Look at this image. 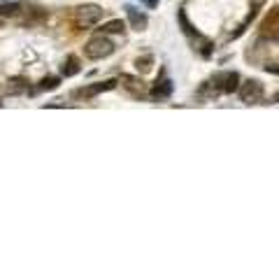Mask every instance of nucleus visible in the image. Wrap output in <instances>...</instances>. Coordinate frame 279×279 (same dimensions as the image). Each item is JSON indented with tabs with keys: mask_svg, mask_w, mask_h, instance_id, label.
<instances>
[{
	"mask_svg": "<svg viewBox=\"0 0 279 279\" xmlns=\"http://www.w3.org/2000/svg\"><path fill=\"white\" fill-rule=\"evenodd\" d=\"M77 19L82 24H98L103 19V10L98 5H82L77 7Z\"/></svg>",
	"mask_w": 279,
	"mask_h": 279,
	"instance_id": "7",
	"label": "nucleus"
},
{
	"mask_svg": "<svg viewBox=\"0 0 279 279\" xmlns=\"http://www.w3.org/2000/svg\"><path fill=\"white\" fill-rule=\"evenodd\" d=\"M277 24H279V7L274 5V7H270V12H267V14H265V19H263L261 31H263V33H267L270 28H274Z\"/></svg>",
	"mask_w": 279,
	"mask_h": 279,
	"instance_id": "13",
	"label": "nucleus"
},
{
	"mask_svg": "<svg viewBox=\"0 0 279 279\" xmlns=\"http://www.w3.org/2000/svg\"><path fill=\"white\" fill-rule=\"evenodd\" d=\"M21 12H24V7L19 5V3H3L0 5V19H17L21 17Z\"/></svg>",
	"mask_w": 279,
	"mask_h": 279,
	"instance_id": "11",
	"label": "nucleus"
},
{
	"mask_svg": "<svg viewBox=\"0 0 279 279\" xmlns=\"http://www.w3.org/2000/svg\"><path fill=\"white\" fill-rule=\"evenodd\" d=\"M100 31L109 33V35H116V33H123V31H126V24H123L121 19H112V21H107V24L100 26Z\"/></svg>",
	"mask_w": 279,
	"mask_h": 279,
	"instance_id": "16",
	"label": "nucleus"
},
{
	"mask_svg": "<svg viewBox=\"0 0 279 279\" xmlns=\"http://www.w3.org/2000/svg\"><path fill=\"white\" fill-rule=\"evenodd\" d=\"M119 82H121V86L133 98H142L147 93V86H145V82H142L140 77H133V75H121V79H119Z\"/></svg>",
	"mask_w": 279,
	"mask_h": 279,
	"instance_id": "5",
	"label": "nucleus"
},
{
	"mask_svg": "<svg viewBox=\"0 0 279 279\" xmlns=\"http://www.w3.org/2000/svg\"><path fill=\"white\" fill-rule=\"evenodd\" d=\"M198 40H200V56L202 58H210L212 56V49H214V42L212 40H207V37H202V35H198Z\"/></svg>",
	"mask_w": 279,
	"mask_h": 279,
	"instance_id": "18",
	"label": "nucleus"
},
{
	"mask_svg": "<svg viewBox=\"0 0 279 279\" xmlns=\"http://www.w3.org/2000/svg\"><path fill=\"white\" fill-rule=\"evenodd\" d=\"M265 73L279 75V63H267V65H265Z\"/></svg>",
	"mask_w": 279,
	"mask_h": 279,
	"instance_id": "19",
	"label": "nucleus"
},
{
	"mask_svg": "<svg viewBox=\"0 0 279 279\" xmlns=\"http://www.w3.org/2000/svg\"><path fill=\"white\" fill-rule=\"evenodd\" d=\"M24 12H26V17L21 19V24L24 26H31V24H37V21L49 19V12L42 10V7H28V10H24Z\"/></svg>",
	"mask_w": 279,
	"mask_h": 279,
	"instance_id": "8",
	"label": "nucleus"
},
{
	"mask_svg": "<svg viewBox=\"0 0 279 279\" xmlns=\"http://www.w3.org/2000/svg\"><path fill=\"white\" fill-rule=\"evenodd\" d=\"M177 19H179V24H182V31L186 33V35H191V37H198V35H200V33L193 28V24L188 21L186 10H179V12H177Z\"/></svg>",
	"mask_w": 279,
	"mask_h": 279,
	"instance_id": "15",
	"label": "nucleus"
},
{
	"mask_svg": "<svg viewBox=\"0 0 279 279\" xmlns=\"http://www.w3.org/2000/svg\"><path fill=\"white\" fill-rule=\"evenodd\" d=\"M7 93L10 96H21V93H28V82L24 77H12L7 82Z\"/></svg>",
	"mask_w": 279,
	"mask_h": 279,
	"instance_id": "10",
	"label": "nucleus"
},
{
	"mask_svg": "<svg viewBox=\"0 0 279 279\" xmlns=\"http://www.w3.org/2000/svg\"><path fill=\"white\" fill-rule=\"evenodd\" d=\"M58 84H61V79L58 77H44L37 89H40V91H54V89H58Z\"/></svg>",
	"mask_w": 279,
	"mask_h": 279,
	"instance_id": "17",
	"label": "nucleus"
},
{
	"mask_svg": "<svg viewBox=\"0 0 279 279\" xmlns=\"http://www.w3.org/2000/svg\"><path fill=\"white\" fill-rule=\"evenodd\" d=\"M274 100H277V103H279V91H277V93H274Z\"/></svg>",
	"mask_w": 279,
	"mask_h": 279,
	"instance_id": "21",
	"label": "nucleus"
},
{
	"mask_svg": "<svg viewBox=\"0 0 279 279\" xmlns=\"http://www.w3.org/2000/svg\"><path fill=\"white\" fill-rule=\"evenodd\" d=\"M126 17H128V21H130V28L137 33L145 31L147 24H149V17H147L145 12H140L135 5H126Z\"/></svg>",
	"mask_w": 279,
	"mask_h": 279,
	"instance_id": "6",
	"label": "nucleus"
},
{
	"mask_svg": "<svg viewBox=\"0 0 279 279\" xmlns=\"http://www.w3.org/2000/svg\"><path fill=\"white\" fill-rule=\"evenodd\" d=\"M237 91H240V100H242L244 105H258L263 100L265 89H263V84L258 79H247L244 84H240Z\"/></svg>",
	"mask_w": 279,
	"mask_h": 279,
	"instance_id": "3",
	"label": "nucleus"
},
{
	"mask_svg": "<svg viewBox=\"0 0 279 279\" xmlns=\"http://www.w3.org/2000/svg\"><path fill=\"white\" fill-rule=\"evenodd\" d=\"M172 93V82L170 79H158L156 84L152 86V98L154 100H163Z\"/></svg>",
	"mask_w": 279,
	"mask_h": 279,
	"instance_id": "9",
	"label": "nucleus"
},
{
	"mask_svg": "<svg viewBox=\"0 0 279 279\" xmlns=\"http://www.w3.org/2000/svg\"><path fill=\"white\" fill-rule=\"evenodd\" d=\"M112 54H114V42L107 40L105 33L91 37V40L84 44V56L89 61H103V58H107V56H112Z\"/></svg>",
	"mask_w": 279,
	"mask_h": 279,
	"instance_id": "1",
	"label": "nucleus"
},
{
	"mask_svg": "<svg viewBox=\"0 0 279 279\" xmlns=\"http://www.w3.org/2000/svg\"><path fill=\"white\" fill-rule=\"evenodd\" d=\"M152 67H154V56H152V54H147V56H137V58H135V70H137L140 75L152 73Z\"/></svg>",
	"mask_w": 279,
	"mask_h": 279,
	"instance_id": "14",
	"label": "nucleus"
},
{
	"mask_svg": "<svg viewBox=\"0 0 279 279\" xmlns=\"http://www.w3.org/2000/svg\"><path fill=\"white\" fill-rule=\"evenodd\" d=\"M116 84H119V79H105V82H98V84H91V86H82V89H75L73 91V98H84V100H89V98H96L98 93L116 89Z\"/></svg>",
	"mask_w": 279,
	"mask_h": 279,
	"instance_id": "4",
	"label": "nucleus"
},
{
	"mask_svg": "<svg viewBox=\"0 0 279 279\" xmlns=\"http://www.w3.org/2000/svg\"><path fill=\"white\" fill-rule=\"evenodd\" d=\"M210 84L214 86V91L217 93H235L240 89V75L237 73H214L212 79H210Z\"/></svg>",
	"mask_w": 279,
	"mask_h": 279,
	"instance_id": "2",
	"label": "nucleus"
},
{
	"mask_svg": "<svg viewBox=\"0 0 279 279\" xmlns=\"http://www.w3.org/2000/svg\"><path fill=\"white\" fill-rule=\"evenodd\" d=\"M140 3H142L145 7H149V10H154V7H158V3H161V0H140Z\"/></svg>",
	"mask_w": 279,
	"mask_h": 279,
	"instance_id": "20",
	"label": "nucleus"
},
{
	"mask_svg": "<svg viewBox=\"0 0 279 279\" xmlns=\"http://www.w3.org/2000/svg\"><path fill=\"white\" fill-rule=\"evenodd\" d=\"M79 70H82V65H79L77 56H67L65 63L61 65V75H63V77H75V75H79Z\"/></svg>",
	"mask_w": 279,
	"mask_h": 279,
	"instance_id": "12",
	"label": "nucleus"
}]
</instances>
